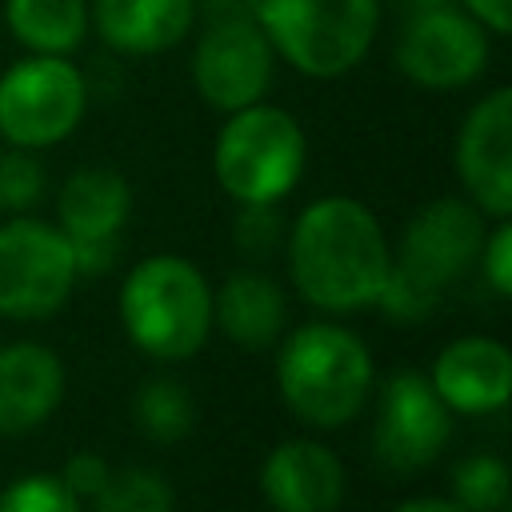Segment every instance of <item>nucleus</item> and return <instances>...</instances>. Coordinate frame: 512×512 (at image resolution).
Here are the masks:
<instances>
[{
    "mask_svg": "<svg viewBox=\"0 0 512 512\" xmlns=\"http://www.w3.org/2000/svg\"><path fill=\"white\" fill-rule=\"evenodd\" d=\"M292 284L324 312H352L380 300L392 252L380 220L352 196L308 204L288 236Z\"/></svg>",
    "mask_w": 512,
    "mask_h": 512,
    "instance_id": "1",
    "label": "nucleus"
},
{
    "mask_svg": "<svg viewBox=\"0 0 512 512\" xmlns=\"http://www.w3.org/2000/svg\"><path fill=\"white\" fill-rule=\"evenodd\" d=\"M276 384L284 404L312 428L348 424L372 388L368 344L340 324L316 320L288 332L276 356Z\"/></svg>",
    "mask_w": 512,
    "mask_h": 512,
    "instance_id": "2",
    "label": "nucleus"
},
{
    "mask_svg": "<svg viewBox=\"0 0 512 512\" xmlns=\"http://www.w3.org/2000/svg\"><path fill=\"white\" fill-rule=\"evenodd\" d=\"M120 320L128 340L156 360L192 356L212 328V288L184 256L140 260L120 288Z\"/></svg>",
    "mask_w": 512,
    "mask_h": 512,
    "instance_id": "3",
    "label": "nucleus"
},
{
    "mask_svg": "<svg viewBox=\"0 0 512 512\" xmlns=\"http://www.w3.org/2000/svg\"><path fill=\"white\" fill-rule=\"evenodd\" d=\"M256 24L268 44L304 76L332 80L372 48L376 0H256Z\"/></svg>",
    "mask_w": 512,
    "mask_h": 512,
    "instance_id": "4",
    "label": "nucleus"
},
{
    "mask_svg": "<svg viewBox=\"0 0 512 512\" xmlns=\"http://www.w3.org/2000/svg\"><path fill=\"white\" fill-rule=\"evenodd\" d=\"M212 172L220 188L240 204H276L304 172V132L272 104L236 108L212 148Z\"/></svg>",
    "mask_w": 512,
    "mask_h": 512,
    "instance_id": "5",
    "label": "nucleus"
},
{
    "mask_svg": "<svg viewBox=\"0 0 512 512\" xmlns=\"http://www.w3.org/2000/svg\"><path fill=\"white\" fill-rule=\"evenodd\" d=\"M88 84L68 56L32 52L0 76V136L12 148L60 144L84 116Z\"/></svg>",
    "mask_w": 512,
    "mask_h": 512,
    "instance_id": "6",
    "label": "nucleus"
},
{
    "mask_svg": "<svg viewBox=\"0 0 512 512\" xmlns=\"http://www.w3.org/2000/svg\"><path fill=\"white\" fill-rule=\"evenodd\" d=\"M72 240L44 220L16 216L0 224V316L44 320L72 296Z\"/></svg>",
    "mask_w": 512,
    "mask_h": 512,
    "instance_id": "7",
    "label": "nucleus"
},
{
    "mask_svg": "<svg viewBox=\"0 0 512 512\" xmlns=\"http://www.w3.org/2000/svg\"><path fill=\"white\" fill-rule=\"evenodd\" d=\"M452 436V408L436 396L432 380L416 368H400L388 376L376 400L372 452L388 472H420L428 468Z\"/></svg>",
    "mask_w": 512,
    "mask_h": 512,
    "instance_id": "8",
    "label": "nucleus"
},
{
    "mask_svg": "<svg viewBox=\"0 0 512 512\" xmlns=\"http://www.w3.org/2000/svg\"><path fill=\"white\" fill-rule=\"evenodd\" d=\"M480 216L484 212L476 204L456 196H440L424 204L408 220L400 236V252L392 256V268L440 300V288L460 280L480 256V244H484Z\"/></svg>",
    "mask_w": 512,
    "mask_h": 512,
    "instance_id": "9",
    "label": "nucleus"
},
{
    "mask_svg": "<svg viewBox=\"0 0 512 512\" xmlns=\"http://www.w3.org/2000/svg\"><path fill=\"white\" fill-rule=\"evenodd\" d=\"M396 64L424 88H464L488 64V36L476 16L448 4L416 12L396 44Z\"/></svg>",
    "mask_w": 512,
    "mask_h": 512,
    "instance_id": "10",
    "label": "nucleus"
},
{
    "mask_svg": "<svg viewBox=\"0 0 512 512\" xmlns=\"http://www.w3.org/2000/svg\"><path fill=\"white\" fill-rule=\"evenodd\" d=\"M192 80L200 96L220 112L256 104L272 84V44L260 24L244 16H224L212 24L196 44Z\"/></svg>",
    "mask_w": 512,
    "mask_h": 512,
    "instance_id": "11",
    "label": "nucleus"
},
{
    "mask_svg": "<svg viewBox=\"0 0 512 512\" xmlns=\"http://www.w3.org/2000/svg\"><path fill=\"white\" fill-rule=\"evenodd\" d=\"M456 168L472 196V204L492 216L508 220L512 212V92H488L464 120L456 136Z\"/></svg>",
    "mask_w": 512,
    "mask_h": 512,
    "instance_id": "12",
    "label": "nucleus"
},
{
    "mask_svg": "<svg viewBox=\"0 0 512 512\" xmlns=\"http://www.w3.org/2000/svg\"><path fill=\"white\" fill-rule=\"evenodd\" d=\"M428 380L452 412H500L512 388V356L492 336H460L440 348Z\"/></svg>",
    "mask_w": 512,
    "mask_h": 512,
    "instance_id": "13",
    "label": "nucleus"
},
{
    "mask_svg": "<svg viewBox=\"0 0 512 512\" xmlns=\"http://www.w3.org/2000/svg\"><path fill=\"white\" fill-rule=\"evenodd\" d=\"M260 488L276 512H336L344 500V464L316 440H284L268 452Z\"/></svg>",
    "mask_w": 512,
    "mask_h": 512,
    "instance_id": "14",
    "label": "nucleus"
},
{
    "mask_svg": "<svg viewBox=\"0 0 512 512\" xmlns=\"http://www.w3.org/2000/svg\"><path fill=\"white\" fill-rule=\"evenodd\" d=\"M64 396V364L52 348L20 340L0 348V432L20 436L40 428Z\"/></svg>",
    "mask_w": 512,
    "mask_h": 512,
    "instance_id": "15",
    "label": "nucleus"
},
{
    "mask_svg": "<svg viewBox=\"0 0 512 512\" xmlns=\"http://www.w3.org/2000/svg\"><path fill=\"white\" fill-rule=\"evenodd\" d=\"M192 0H96L88 20L108 48L124 56H156L176 48L192 28Z\"/></svg>",
    "mask_w": 512,
    "mask_h": 512,
    "instance_id": "16",
    "label": "nucleus"
},
{
    "mask_svg": "<svg viewBox=\"0 0 512 512\" xmlns=\"http://www.w3.org/2000/svg\"><path fill=\"white\" fill-rule=\"evenodd\" d=\"M212 320L224 328V336L248 352L268 348L280 340L288 320L284 288L264 272H232L212 296Z\"/></svg>",
    "mask_w": 512,
    "mask_h": 512,
    "instance_id": "17",
    "label": "nucleus"
},
{
    "mask_svg": "<svg viewBox=\"0 0 512 512\" xmlns=\"http://www.w3.org/2000/svg\"><path fill=\"white\" fill-rule=\"evenodd\" d=\"M132 208V188L120 172L112 168H80L64 180L56 216L60 232L68 240H100V236H120V224L128 220Z\"/></svg>",
    "mask_w": 512,
    "mask_h": 512,
    "instance_id": "18",
    "label": "nucleus"
},
{
    "mask_svg": "<svg viewBox=\"0 0 512 512\" xmlns=\"http://www.w3.org/2000/svg\"><path fill=\"white\" fill-rule=\"evenodd\" d=\"M4 20L12 36L44 56H68L80 48L88 32V4L84 0H8Z\"/></svg>",
    "mask_w": 512,
    "mask_h": 512,
    "instance_id": "19",
    "label": "nucleus"
},
{
    "mask_svg": "<svg viewBox=\"0 0 512 512\" xmlns=\"http://www.w3.org/2000/svg\"><path fill=\"white\" fill-rule=\"evenodd\" d=\"M136 424L148 440L156 444H176L192 432L196 424V404L188 396V388L180 380H168V376H156V380H144V388L136 392Z\"/></svg>",
    "mask_w": 512,
    "mask_h": 512,
    "instance_id": "20",
    "label": "nucleus"
},
{
    "mask_svg": "<svg viewBox=\"0 0 512 512\" xmlns=\"http://www.w3.org/2000/svg\"><path fill=\"white\" fill-rule=\"evenodd\" d=\"M92 504L96 512H172V488L152 468H120L108 472Z\"/></svg>",
    "mask_w": 512,
    "mask_h": 512,
    "instance_id": "21",
    "label": "nucleus"
},
{
    "mask_svg": "<svg viewBox=\"0 0 512 512\" xmlns=\"http://www.w3.org/2000/svg\"><path fill=\"white\" fill-rule=\"evenodd\" d=\"M452 492L464 512H500L508 508V464L488 452L464 456L452 468Z\"/></svg>",
    "mask_w": 512,
    "mask_h": 512,
    "instance_id": "22",
    "label": "nucleus"
},
{
    "mask_svg": "<svg viewBox=\"0 0 512 512\" xmlns=\"http://www.w3.org/2000/svg\"><path fill=\"white\" fill-rule=\"evenodd\" d=\"M84 500L68 492V484L52 472H32L12 480L0 492V512H84Z\"/></svg>",
    "mask_w": 512,
    "mask_h": 512,
    "instance_id": "23",
    "label": "nucleus"
},
{
    "mask_svg": "<svg viewBox=\"0 0 512 512\" xmlns=\"http://www.w3.org/2000/svg\"><path fill=\"white\" fill-rule=\"evenodd\" d=\"M44 192V168L32 156V148H12L0 156V208L24 212Z\"/></svg>",
    "mask_w": 512,
    "mask_h": 512,
    "instance_id": "24",
    "label": "nucleus"
},
{
    "mask_svg": "<svg viewBox=\"0 0 512 512\" xmlns=\"http://www.w3.org/2000/svg\"><path fill=\"white\" fill-rule=\"evenodd\" d=\"M480 264H484V276H488L492 292L508 296L512 292V228H508V220H496V228L484 236Z\"/></svg>",
    "mask_w": 512,
    "mask_h": 512,
    "instance_id": "25",
    "label": "nucleus"
},
{
    "mask_svg": "<svg viewBox=\"0 0 512 512\" xmlns=\"http://www.w3.org/2000/svg\"><path fill=\"white\" fill-rule=\"evenodd\" d=\"M108 460L104 456H96V452H76L68 464H64V472H60V480L68 484V492L76 496V500H92L96 492H100V484L108 480Z\"/></svg>",
    "mask_w": 512,
    "mask_h": 512,
    "instance_id": "26",
    "label": "nucleus"
},
{
    "mask_svg": "<svg viewBox=\"0 0 512 512\" xmlns=\"http://www.w3.org/2000/svg\"><path fill=\"white\" fill-rule=\"evenodd\" d=\"M276 236V216L272 204H244V220H240V244L252 252H268Z\"/></svg>",
    "mask_w": 512,
    "mask_h": 512,
    "instance_id": "27",
    "label": "nucleus"
},
{
    "mask_svg": "<svg viewBox=\"0 0 512 512\" xmlns=\"http://www.w3.org/2000/svg\"><path fill=\"white\" fill-rule=\"evenodd\" d=\"M72 256H76V272H104L116 260V236H100V240H72Z\"/></svg>",
    "mask_w": 512,
    "mask_h": 512,
    "instance_id": "28",
    "label": "nucleus"
},
{
    "mask_svg": "<svg viewBox=\"0 0 512 512\" xmlns=\"http://www.w3.org/2000/svg\"><path fill=\"white\" fill-rule=\"evenodd\" d=\"M464 4H468V12H472L488 32H496V36L512 32V0H464Z\"/></svg>",
    "mask_w": 512,
    "mask_h": 512,
    "instance_id": "29",
    "label": "nucleus"
},
{
    "mask_svg": "<svg viewBox=\"0 0 512 512\" xmlns=\"http://www.w3.org/2000/svg\"><path fill=\"white\" fill-rule=\"evenodd\" d=\"M392 512H464L456 500H444V496H412L404 504H396Z\"/></svg>",
    "mask_w": 512,
    "mask_h": 512,
    "instance_id": "30",
    "label": "nucleus"
},
{
    "mask_svg": "<svg viewBox=\"0 0 512 512\" xmlns=\"http://www.w3.org/2000/svg\"><path fill=\"white\" fill-rule=\"evenodd\" d=\"M500 512H508V508H500Z\"/></svg>",
    "mask_w": 512,
    "mask_h": 512,
    "instance_id": "31",
    "label": "nucleus"
}]
</instances>
